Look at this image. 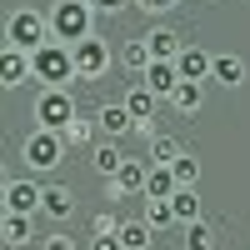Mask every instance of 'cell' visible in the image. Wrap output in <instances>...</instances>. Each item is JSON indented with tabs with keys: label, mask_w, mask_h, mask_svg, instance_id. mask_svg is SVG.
I'll list each match as a JSON object with an SVG mask.
<instances>
[{
	"label": "cell",
	"mask_w": 250,
	"mask_h": 250,
	"mask_svg": "<svg viewBox=\"0 0 250 250\" xmlns=\"http://www.w3.org/2000/svg\"><path fill=\"white\" fill-rule=\"evenodd\" d=\"M50 30L60 45H80L85 35H95V5L90 0H50Z\"/></svg>",
	"instance_id": "obj_1"
},
{
	"label": "cell",
	"mask_w": 250,
	"mask_h": 250,
	"mask_svg": "<svg viewBox=\"0 0 250 250\" xmlns=\"http://www.w3.org/2000/svg\"><path fill=\"white\" fill-rule=\"evenodd\" d=\"M55 30H50V15L45 10H35V5H15L5 15V45L15 50H40V45H50Z\"/></svg>",
	"instance_id": "obj_2"
},
{
	"label": "cell",
	"mask_w": 250,
	"mask_h": 250,
	"mask_svg": "<svg viewBox=\"0 0 250 250\" xmlns=\"http://www.w3.org/2000/svg\"><path fill=\"white\" fill-rule=\"evenodd\" d=\"M65 135L60 130H45V125H35V130L20 140V160H25V170H60V160H65Z\"/></svg>",
	"instance_id": "obj_3"
},
{
	"label": "cell",
	"mask_w": 250,
	"mask_h": 250,
	"mask_svg": "<svg viewBox=\"0 0 250 250\" xmlns=\"http://www.w3.org/2000/svg\"><path fill=\"white\" fill-rule=\"evenodd\" d=\"M30 60H35V80H40V85H75V80H80V70H75V50L60 45V40L30 50Z\"/></svg>",
	"instance_id": "obj_4"
},
{
	"label": "cell",
	"mask_w": 250,
	"mask_h": 250,
	"mask_svg": "<svg viewBox=\"0 0 250 250\" xmlns=\"http://www.w3.org/2000/svg\"><path fill=\"white\" fill-rule=\"evenodd\" d=\"M30 115H35V125H45V130H65V125H70L80 110H75L70 85H40V95H35Z\"/></svg>",
	"instance_id": "obj_5"
},
{
	"label": "cell",
	"mask_w": 250,
	"mask_h": 250,
	"mask_svg": "<svg viewBox=\"0 0 250 250\" xmlns=\"http://www.w3.org/2000/svg\"><path fill=\"white\" fill-rule=\"evenodd\" d=\"M75 50V70H80V80H105L110 75V65H115V50H110V40L105 35H85L80 45H70Z\"/></svg>",
	"instance_id": "obj_6"
},
{
	"label": "cell",
	"mask_w": 250,
	"mask_h": 250,
	"mask_svg": "<svg viewBox=\"0 0 250 250\" xmlns=\"http://www.w3.org/2000/svg\"><path fill=\"white\" fill-rule=\"evenodd\" d=\"M145 180H150V160H135V155H125V165L105 180V190L120 200V195H145Z\"/></svg>",
	"instance_id": "obj_7"
},
{
	"label": "cell",
	"mask_w": 250,
	"mask_h": 250,
	"mask_svg": "<svg viewBox=\"0 0 250 250\" xmlns=\"http://www.w3.org/2000/svg\"><path fill=\"white\" fill-rule=\"evenodd\" d=\"M95 120H100V135H110V140H125L130 130H140V120L130 115L125 100H105V105L95 110Z\"/></svg>",
	"instance_id": "obj_8"
},
{
	"label": "cell",
	"mask_w": 250,
	"mask_h": 250,
	"mask_svg": "<svg viewBox=\"0 0 250 250\" xmlns=\"http://www.w3.org/2000/svg\"><path fill=\"white\" fill-rule=\"evenodd\" d=\"M25 80H35V60H30V50L5 45V50H0V85L15 90V85H25Z\"/></svg>",
	"instance_id": "obj_9"
},
{
	"label": "cell",
	"mask_w": 250,
	"mask_h": 250,
	"mask_svg": "<svg viewBox=\"0 0 250 250\" xmlns=\"http://www.w3.org/2000/svg\"><path fill=\"white\" fill-rule=\"evenodd\" d=\"M40 200H45V180H5V210L40 215Z\"/></svg>",
	"instance_id": "obj_10"
},
{
	"label": "cell",
	"mask_w": 250,
	"mask_h": 250,
	"mask_svg": "<svg viewBox=\"0 0 250 250\" xmlns=\"http://www.w3.org/2000/svg\"><path fill=\"white\" fill-rule=\"evenodd\" d=\"M0 240H5V250H25V245L35 240V215L5 210V220H0Z\"/></svg>",
	"instance_id": "obj_11"
},
{
	"label": "cell",
	"mask_w": 250,
	"mask_h": 250,
	"mask_svg": "<svg viewBox=\"0 0 250 250\" xmlns=\"http://www.w3.org/2000/svg\"><path fill=\"white\" fill-rule=\"evenodd\" d=\"M145 40H150V55H155V60H175V55L185 50L180 30H175V25H165V20H155V25L145 30Z\"/></svg>",
	"instance_id": "obj_12"
},
{
	"label": "cell",
	"mask_w": 250,
	"mask_h": 250,
	"mask_svg": "<svg viewBox=\"0 0 250 250\" xmlns=\"http://www.w3.org/2000/svg\"><path fill=\"white\" fill-rule=\"evenodd\" d=\"M40 215L45 220H70L75 215V195L60 180H45V200H40Z\"/></svg>",
	"instance_id": "obj_13"
},
{
	"label": "cell",
	"mask_w": 250,
	"mask_h": 250,
	"mask_svg": "<svg viewBox=\"0 0 250 250\" xmlns=\"http://www.w3.org/2000/svg\"><path fill=\"white\" fill-rule=\"evenodd\" d=\"M175 65H180V80H210L215 55H210V50H200V45H185V50L175 55Z\"/></svg>",
	"instance_id": "obj_14"
},
{
	"label": "cell",
	"mask_w": 250,
	"mask_h": 250,
	"mask_svg": "<svg viewBox=\"0 0 250 250\" xmlns=\"http://www.w3.org/2000/svg\"><path fill=\"white\" fill-rule=\"evenodd\" d=\"M120 100H125V105H130V115H135L140 125H150V120H155V110H160V95H155L150 85H145V80H135V85L125 90Z\"/></svg>",
	"instance_id": "obj_15"
},
{
	"label": "cell",
	"mask_w": 250,
	"mask_h": 250,
	"mask_svg": "<svg viewBox=\"0 0 250 250\" xmlns=\"http://www.w3.org/2000/svg\"><path fill=\"white\" fill-rule=\"evenodd\" d=\"M120 165H125L120 140H110V135H105V140H95V145H90V170H95V175H105V180H110Z\"/></svg>",
	"instance_id": "obj_16"
},
{
	"label": "cell",
	"mask_w": 250,
	"mask_h": 250,
	"mask_svg": "<svg viewBox=\"0 0 250 250\" xmlns=\"http://www.w3.org/2000/svg\"><path fill=\"white\" fill-rule=\"evenodd\" d=\"M140 80H145L160 100H170V90L180 85V65H175V60H150V70H145Z\"/></svg>",
	"instance_id": "obj_17"
},
{
	"label": "cell",
	"mask_w": 250,
	"mask_h": 250,
	"mask_svg": "<svg viewBox=\"0 0 250 250\" xmlns=\"http://www.w3.org/2000/svg\"><path fill=\"white\" fill-rule=\"evenodd\" d=\"M200 105H205V80H180L170 90V110L175 115H200Z\"/></svg>",
	"instance_id": "obj_18"
},
{
	"label": "cell",
	"mask_w": 250,
	"mask_h": 250,
	"mask_svg": "<svg viewBox=\"0 0 250 250\" xmlns=\"http://www.w3.org/2000/svg\"><path fill=\"white\" fill-rule=\"evenodd\" d=\"M245 60L240 55H230V50H220L215 55V70H210V80H215V85H225V90H235V85H245Z\"/></svg>",
	"instance_id": "obj_19"
},
{
	"label": "cell",
	"mask_w": 250,
	"mask_h": 250,
	"mask_svg": "<svg viewBox=\"0 0 250 250\" xmlns=\"http://www.w3.org/2000/svg\"><path fill=\"white\" fill-rule=\"evenodd\" d=\"M150 40H145V35H135V40H125V45H120V70H130V75H145V70H150Z\"/></svg>",
	"instance_id": "obj_20"
},
{
	"label": "cell",
	"mask_w": 250,
	"mask_h": 250,
	"mask_svg": "<svg viewBox=\"0 0 250 250\" xmlns=\"http://www.w3.org/2000/svg\"><path fill=\"white\" fill-rule=\"evenodd\" d=\"M180 190V180H175V170L170 165H150V180H145V195L150 200H170Z\"/></svg>",
	"instance_id": "obj_21"
},
{
	"label": "cell",
	"mask_w": 250,
	"mask_h": 250,
	"mask_svg": "<svg viewBox=\"0 0 250 250\" xmlns=\"http://www.w3.org/2000/svg\"><path fill=\"white\" fill-rule=\"evenodd\" d=\"M120 240H125V250H150L155 230H150L145 215H135V220H120Z\"/></svg>",
	"instance_id": "obj_22"
},
{
	"label": "cell",
	"mask_w": 250,
	"mask_h": 250,
	"mask_svg": "<svg viewBox=\"0 0 250 250\" xmlns=\"http://www.w3.org/2000/svg\"><path fill=\"white\" fill-rule=\"evenodd\" d=\"M180 240H185V250H215V225L200 215L190 225H180Z\"/></svg>",
	"instance_id": "obj_23"
},
{
	"label": "cell",
	"mask_w": 250,
	"mask_h": 250,
	"mask_svg": "<svg viewBox=\"0 0 250 250\" xmlns=\"http://www.w3.org/2000/svg\"><path fill=\"white\" fill-rule=\"evenodd\" d=\"M180 155H185V145H180L175 135H165V130L150 135V165H175Z\"/></svg>",
	"instance_id": "obj_24"
},
{
	"label": "cell",
	"mask_w": 250,
	"mask_h": 250,
	"mask_svg": "<svg viewBox=\"0 0 250 250\" xmlns=\"http://www.w3.org/2000/svg\"><path fill=\"white\" fill-rule=\"evenodd\" d=\"M170 205H175V220H180V225L200 220V195H195V185H180V190L170 195Z\"/></svg>",
	"instance_id": "obj_25"
},
{
	"label": "cell",
	"mask_w": 250,
	"mask_h": 250,
	"mask_svg": "<svg viewBox=\"0 0 250 250\" xmlns=\"http://www.w3.org/2000/svg\"><path fill=\"white\" fill-rule=\"evenodd\" d=\"M140 215L150 220V230H170V225H180L170 200H150V195H145V210H140Z\"/></svg>",
	"instance_id": "obj_26"
},
{
	"label": "cell",
	"mask_w": 250,
	"mask_h": 250,
	"mask_svg": "<svg viewBox=\"0 0 250 250\" xmlns=\"http://www.w3.org/2000/svg\"><path fill=\"white\" fill-rule=\"evenodd\" d=\"M95 130H100V120H90V115H75V120L65 125V130H60V135H65V145H90V140H95Z\"/></svg>",
	"instance_id": "obj_27"
},
{
	"label": "cell",
	"mask_w": 250,
	"mask_h": 250,
	"mask_svg": "<svg viewBox=\"0 0 250 250\" xmlns=\"http://www.w3.org/2000/svg\"><path fill=\"white\" fill-rule=\"evenodd\" d=\"M170 170H175V180H180V185H195V180H200V160H195L190 150H185V155L170 165Z\"/></svg>",
	"instance_id": "obj_28"
},
{
	"label": "cell",
	"mask_w": 250,
	"mask_h": 250,
	"mask_svg": "<svg viewBox=\"0 0 250 250\" xmlns=\"http://www.w3.org/2000/svg\"><path fill=\"white\" fill-rule=\"evenodd\" d=\"M90 250H125V240H120V230H95Z\"/></svg>",
	"instance_id": "obj_29"
},
{
	"label": "cell",
	"mask_w": 250,
	"mask_h": 250,
	"mask_svg": "<svg viewBox=\"0 0 250 250\" xmlns=\"http://www.w3.org/2000/svg\"><path fill=\"white\" fill-rule=\"evenodd\" d=\"M175 5H180V0H135V10H145V15H155V20H160V15H170Z\"/></svg>",
	"instance_id": "obj_30"
},
{
	"label": "cell",
	"mask_w": 250,
	"mask_h": 250,
	"mask_svg": "<svg viewBox=\"0 0 250 250\" xmlns=\"http://www.w3.org/2000/svg\"><path fill=\"white\" fill-rule=\"evenodd\" d=\"M40 250H80V245H75V240H70L65 230H50L45 240H40Z\"/></svg>",
	"instance_id": "obj_31"
},
{
	"label": "cell",
	"mask_w": 250,
	"mask_h": 250,
	"mask_svg": "<svg viewBox=\"0 0 250 250\" xmlns=\"http://www.w3.org/2000/svg\"><path fill=\"white\" fill-rule=\"evenodd\" d=\"M95 5V15H120L125 5H135V0H90Z\"/></svg>",
	"instance_id": "obj_32"
},
{
	"label": "cell",
	"mask_w": 250,
	"mask_h": 250,
	"mask_svg": "<svg viewBox=\"0 0 250 250\" xmlns=\"http://www.w3.org/2000/svg\"><path fill=\"white\" fill-rule=\"evenodd\" d=\"M95 230H120V220H115L110 210H100V215L90 220V235H95Z\"/></svg>",
	"instance_id": "obj_33"
}]
</instances>
